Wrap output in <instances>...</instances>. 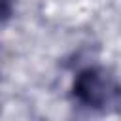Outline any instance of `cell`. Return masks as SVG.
<instances>
[{
  "label": "cell",
  "mask_w": 121,
  "mask_h": 121,
  "mask_svg": "<svg viewBox=\"0 0 121 121\" xmlns=\"http://www.w3.org/2000/svg\"><path fill=\"white\" fill-rule=\"evenodd\" d=\"M74 104L106 112L119 106V83L117 78L104 66H87L78 72L70 89Z\"/></svg>",
  "instance_id": "6da1fadb"
},
{
  "label": "cell",
  "mask_w": 121,
  "mask_h": 121,
  "mask_svg": "<svg viewBox=\"0 0 121 121\" xmlns=\"http://www.w3.org/2000/svg\"><path fill=\"white\" fill-rule=\"evenodd\" d=\"M13 13V0H0V23L8 21Z\"/></svg>",
  "instance_id": "7a4b0ae2"
}]
</instances>
